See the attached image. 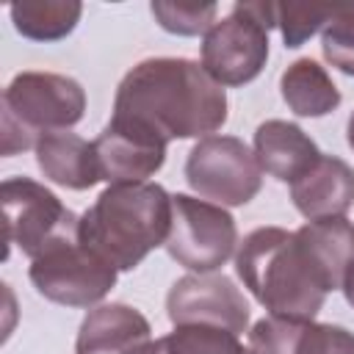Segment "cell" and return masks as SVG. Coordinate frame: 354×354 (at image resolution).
<instances>
[{
    "label": "cell",
    "mask_w": 354,
    "mask_h": 354,
    "mask_svg": "<svg viewBox=\"0 0 354 354\" xmlns=\"http://www.w3.org/2000/svg\"><path fill=\"white\" fill-rule=\"evenodd\" d=\"M113 116L138 122L160 138H205L227 122V94L188 58H147L119 83Z\"/></svg>",
    "instance_id": "6da1fadb"
},
{
    "label": "cell",
    "mask_w": 354,
    "mask_h": 354,
    "mask_svg": "<svg viewBox=\"0 0 354 354\" xmlns=\"http://www.w3.org/2000/svg\"><path fill=\"white\" fill-rule=\"evenodd\" d=\"M171 196L158 183L108 185L80 216L77 238L116 271H133L152 249L166 246Z\"/></svg>",
    "instance_id": "7a4b0ae2"
},
{
    "label": "cell",
    "mask_w": 354,
    "mask_h": 354,
    "mask_svg": "<svg viewBox=\"0 0 354 354\" xmlns=\"http://www.w3.org/2000/svg\"><path fill=\"white\" fill-rule=\"evenodd\" d=\"M235 271L243 288L279 318L313 321L326 301V290L310 268L296 232L257 227L238 243Z\"/></svg>",
    "instance_id": "3957f363"
},
{
    "label": "cell",
    "mask_w": 354,
    "mask_h": 354,
    "mask_svg": "<svg viewBox=\"0 0 354 354\" xmlns=\"http://www.w3.org/2000/svg\"><path fill=\"white\" fill-rule=\"evenodd\" d=\"M86 91L75 77L55 72H19L3 91V155L36 149L44 133L66 130L83 119Z\"/></svg>",
    "instance_id": "277c9868"
},
{
    "label": "cell",
    "mask_w": 354,
    "mask_h": 354,
    "mask_svg": "<svg viewBox=\"0 0 354 354\" xmlns=\"http://www.w3.org/2000/svg\"><path fill=\"white\" fill-rule=\"evenodd\" d=\"M277 25L274 3H235L205 33L202 66L218 86H243L268 61V28Z\"/></svg>",
    "instance_id": "5b68a950"
},
{
    "label": "cell",
    "mask_w": 354,
    "mask_h": 354,
    "mask_svg": "<svg viewBox=\"0 0 354 354\" xmlns=\"http://www.w3.org/2000/svg\"><path fill=\"white\" fill-rule=\"evenodd\" d=\"M6 254L17 246L30 260L41 257L61 241L77 238L80 218L61 205V199L30 177H8L0 185Z\"/></svg>",
    "instance_id": "8992f818"
},
{
    "label": "cell",
    "mask_w": 354,
    "mask_h": 354,
    "mask_svg": "<svg viewBox=\"0 0 354 354\" xmlns=\"http://www.w3.org/2000/svg\"><path fill=\"white\" fill-rule=\"evenodd\" d=\"M235 246L238 227L221 205L185 194L171 196V230L166 238L171 260L194 274H213L235 254Z\"/></svg>",
    "instance_id": "52a82bcc"
},
{
    "label": "cell",
    "mask_w": 354,
    "mask_h": 354,
    "mask_svg": "<svg viewBox=\"0 0 354 354\" xmlns=\"http://www.w3.org/2000/svg\"><path fill=\"white\" fill-rule=\"evenodd\" d=\"M188 185L213 205H246L260 194L263 169L254 152L235 136H205L185 160Z\"/></svg>",
    "instance_id": "ba28073f"
},
{
    "label": "cell",
    "mask_w": 354,
    "mask_h": 354,
    "mask_svg": "<svg viewBox=\"0 0 354 354\" xmlns=\"http://www.w3.org/2000/svg\"><path fill=\"white\" fill-rule=\"evenodd\" d=\"M28 277L44 299L64 307H91L116 285V268L83 246L80 238L61 241L41 257L30 260Z\"/></svg>",
    "instance_id": "9c48e42d"
},
{
    "label": "cell",
    "mask_w": 354,
    "mask_h": 354,
    "mask_svg": "<svg viewBox=\"0 0 354 354\" xmlns=\"http://www.w3.org/2000/svg\"><path fill=\"white\" fill-rule=\"evenodd\" d=\"M166 313L174 326L205 324L235 335L249 326V301L224 274H188L166 296Z\"/></svg>",
    "instance_id": "30bf717a"
},
{
    "label": "cell",
    "mask_w": 354,
    "mask_h": 354,
    "mask_svg": "<svg viewBox=\"0 0 354 354\" xmlns=\"http://www.w3.org/2000/svg\"><path fill=\"white\" fill-rule=\"evenodd\" d=\"M166 138L152 133L149 127L111 116V122L102 127V133L94 141L100 177L111 185L122 183H147L163 160H166Z\"/></svg>",
    "instance_id": "8fae6325"
},
{
    "label": "cell",
    "mask_w": 354,
    "mask_h": 354,
    "mask_svg": "<svg viewBox=\"0 0 354 354\" xmlns=\"http://www.w3.org/2000/svg\"><path fill=\"white\" fill-rule=\"evenodd\" d=\"M290 199L310 221L346 216L354 205V169L335 155H321L315 166L290 185Z\"/></svg>",
    "instance_id": "7c38bea8"
},
{
    "label": "cell",
    "mask_w": 354,
    "mask_h": 354,
    "mask_svg": "<svg viewBox=\"0 0 354 354\" xmlns=\"http://www.w3.org/2000/svg\"><path fill=\"white\" fill-rule=\"evenodd\" d=\"M254 158L279 183H296L321 158L315 141L293 122L268 119L254 130Z\"/></svg>",
    "instance_id": "4fadbf2b"
},
{
    "label": "cell",
    "mask_w": 354,
    "mask_h": 354,
    "mask_svg": "<svg viewBox=\"0 0 354 354\" xmlns=\"http://www.w3.org/2000/svg\"><path fill=\"white\" fill-rule=\"evenodd\" d=\"M296 241L324 290L343 288V277L354 260V224L346 216L307 221L296 230Z\"/></svg>",
    "instance_id": "5bb4252c"
},
{
    "label": "cell",
    "mask_w": 354,
    "mask_h": 354,
    "mask_svg": "<svg viewBox=\"0 0 354 354\" xmlns=\"http://www.w3.org/2000/svg\"><path fill=\"white\" fill-rule=\"evenodd\" d=\"M149 321L130 304H100L80 324L75 354H130L149 340Z\"/></svg>",
    "instance_id": "9a60e30c"
},
{
    "label": "cell",
    "mask_w": 354,
    "mask_h": 354,
    "mask_svg": "<svg viewBox=\"0 0 354 354\" xmlns=\"http://www.w3.org/2000/svg\"><path fill=\"white\" fill-rule=\"evenodd\" d=\"M36 163L47 180L72 191H86L102 180L94 141H86L69 130L44 133L36 144Z\"/></svg>",
    "instance_id": "2e32d148"
},
{
    "label": "cell",
    "mask_w": 354,
    "mask_h": 354,
    "mask_svg": "<svg viewBox=\"0 0 354 354\" xmlns=\"http://www.w3.org/2000/svg\"><path fill=\"white\" fill-rule=\"evenodd\" d=\"M340 326L301 318H260L249 332V354H335Z\"/></svg>",
    "instance_id": "e0dca14e"
},
{
    "label": "cell",
    "mask_w": 354,
    "mask_h": 354,
    "mask_svg": "<svg viewBox=\"0 0 354 354\" xmlns=\"http://www.w3.org/2000/svg\"><path fill=\"white\" fill-rule=\"evenodd\" d=\"M282 100L296 116H326L340 105V91L313 58L293 61L279 77Z\"/></svg>",
    "instance_id": "ac0fdd59"
},
{
    "label": "cell",
    "mask_w": 354,
    "mask_h": 354,
    "mask_svg": "<svg viewBox=\"0 0 354 354\" xmlns=\"http://www.w3.org/2000/svg\"><path fill=\"white\" fill-rule=\"evenodd\" d=\"M14 28L33 41H55L75 30L83 6L75 0H22L11 3Z\"/></svg>",
    "instance_id": "d6986e66"
},
{
    "label": "cell",
    "mask_w": 354,
    "mask_h": 354,
    "mask_svg": "<svg viewBox=\"0 0 354 354\" xmlns=\"http://www.w3.org/2000/svg\"><path fill=\"white\" fill-rule=\"evenodd\" d=\"M163 348L166 354H249L235 332L205 324L174 326V332L163 337Z\"/></svg>",
    "instance_id": "ffe728a7"
},
{
    "label": "cell",
    "mask_w": 354,
    "mask_h": 354,
    "mask_svg": "<svg viewBox=\"0 0 354 354\" xmlns=\"http://www.w3.org/2000/svg\"><path fill=\"white\" fill-rule=\"evenodd\" d=\"M335 11L332 6H315V3H274L277 28L282 30L285 47H301L313 33L326 28L329 17Z\"/></svg>",
    "instance_id": "44dd1931"
},
{
    "label": "cell",
    "mask_w": 354,
    "mask_h": 354,
    "mask_svg": "<svg viewBox=\"0 0 354 354\" xmlns=\"http://www.w3.org/2000/svg\"><path fill=\"white\" fill-rule=\"evenodd\" d=\"M155 22L177 36H196V33H207L216 25V14L218 6L216 3H166L158 0L149 6Z\"/></svg>",
    "instance_id": "7402d4cb"
},
{
    "label": "cell",
    "mask_w": 354,
    "mask_h": 354,
    "mask_svg": "<svg viewBox=\"0 0 354 354\" xmlns=\"http://www.w3.org/2000/svg\"><path fill=\"white\" fill-rule=\"evenodd\" d=\"M321 50L335 69L354 75V3H335L321 33Z\"/></svg>",
    "instance_id": "603a6c76"
},
{
    "label": "cell",
    "mask_w": 354,
    "mask_h": 354,
    "mask_svg": "<svg viewBox=\"0 0 354 354\" xmlns=\"http://www.w3.org/2000/svg\"><path fill=\"white\" fill-rule=\"evenodd\" d=\"M343 293H346L348 304L354 307V260H351V266H348V271H346V277H343Z\"/></svg>",
    "instance_id": "cb8c5ba5"
},
{
    "label": "cell",
    "mask_w": 354,
    "mask_h": 354,
    "mask_svg": "<svg viewBox=\"0 0 354 354\" xmlns=\"http://www.w3.org/2000/svg\"><path fill=\"white\" fill-rule=\"evenodd\" d=\"M130 354H166V348H163V340H147L144 346L133 348Z\"/></svg>",
    "instance_id": "d4e9b609"
},
{
    "label": "cell",
    "mask_w": 354,
    "mask_h": 354,
    "mask_svg": "<svg viewBox=\"0 0 354 354\" xmlns=\"http://www.w3.org/2000/svg\"><path fill=\"white\" fill-rule=\"evenodd\" d=\"M346 138H348V147L354 149V113L348 116V124H346Z\"/></svg>",
    "instance_id": "484cf974"
}]
</instances>
